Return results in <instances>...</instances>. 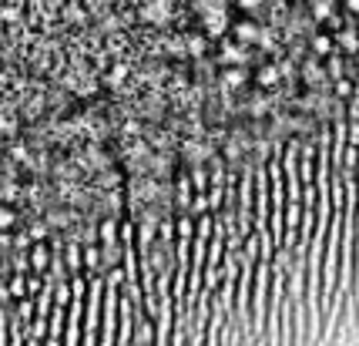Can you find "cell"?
<instances>
[{
  "label": "cell",
  "instance_id": "cell-1",
  "mask_svg": "<svg viewBox=\"0 0 359 346\" xmlns=\"http://www.w3.org/2000/svg\"><path fill=\"white\" fill-rule=\"evenodd\" d=\"M135 17L151 31H168L175 27V17H178V0H138Z\"/></svg>",
  "mask_w": 359,
  "mask_h": 346
},
{
  "label": "cell",
  "instance_id": "cell-2",
  "mask_svg": "<svg viewBox=\"0 0 359 346\" xmlns=\"http://www.w3.org/2000/svg\"><path fill=\"white\" fill-rule=\"evenodd\" d=\"M198 31H205L212 41H222L232 34V4L229 0H215L208 11L198 14Z\"/></svg>",
  "mask_w": 359,
  "mask_h": 346
},
{
  "label": "cell",
  "instance_id": "cell-3",
  "mask_svg": "<svg viewBox=\"0 0 359 346\" xmlns=\"http://www.w3.org/2000/svg\"><path fill=\"white\" fill-rule=\"evenodd\" d=\"M215 61H219V67H252V61H255V48H245V44H238L235 37H222V41H215Z\"/></svg>",
  "mask_w": 359,
  "mask_h": 346
},
{
  "label": "cell",
  "instance_id": "cell-4",
  "mask_svg": "<svg viewBox=\"0 0 359 346\" xmlns=\"http://www.w3.org/2000/svg\"><path fill=\"white\" fill-rule=\"evenodd\" d=\"M215 155H219V145L212 142V138H182V145H178V158H182L185 168L208 165Z\"/></svg>",
  "mask_w": 359,
  "mask_h": 346
},
{
  "label": "cell",
  "instance_id": "cell-5",
  "mask_svg": "<svg viewBox=\"0 0 359 346\" xmlns=\"http://www.w3.org/2000/svg\"><path fill=\"white\" fill-rule=\"evenodd\" d=\"M249 84H252V71H249V67H219V78H215V95H222V98H242Z\"/></svg>",
  "mask_w": 359,
  "mask_h": 346
},
{
  "label": "cell",
  "instance_id": "cell-6",
  "mask_svg": "<svg viewBox=\"0 0 359 346\" xmlns=\"http://www.w3.org/2000/svg\"><path fill=\"white\" fill-rule=\"evenodd\" d=\"M299 81H302V88H316V91H329V88H332L326 61H319L316 54H309L306 61L299 64Z\"/></svg>",
  "mask_w": 359,
  "mask_h": 346
},
{
  "label": "cell",
  "instance_id": "cell-7",
  "mask_svg": "<svg viewBox=\"0 0 359 346\" xmlns=\"http://www.w3.org/2000/svg\"><path fill=\"white\" fill-rule=\"evenodd\" d=\"M262 31H266V24L255 20V17H245V20H235L232 24V37L238 41V44H245V48H259Z\"/></svg>",
  "mask_w": 359,
  "mask_h": 346
},
{
  "label": "cell",
  "instance_id": "cell-8",
  "mask_svg": "<svg viewBox=\"0 0 359 346\" xmlns=\"http://www.w3.org/2000/svg\"><path fill=\"white\" fill-rule=\"evenodd\" d=\"M252 84H255V88H262V91H276V88H282L279 64H276V61L255 64V71H252Z\"/></svg>",
  "mask_w": 359,
  "mask_h": 346
},
{
  "label": "cell",
  "instance_id": "cell-9",
  "mask_svg": "<svg viewBox=\"0 0 359 346\" xmlns=\"http://www.w3.org/2000/svg\"><path fill=\"white\" fill-rule=\"evenodd\" d=\"M212 44H215V41H212V37H208L205 31H185V51H188V61H198V58H208V54L215 51Z\"/></svg>",
  "mask_w": 359,
  "mask_h": 346
},
{
  "label": "cell",
  "instance_id": "cell-10",
  "mask_svg": "<svg viewBox=\"0 0 359 346\" xmlns=\"http://www.w3.org/2000/svg\"><path fill=\"white\" fill-rule=\"evenodd\" d=\"M336 34L332 31H316L313 37H309V54H316L319 61H326L329 54H336Z\"/></svg>",
  "mask_w": 359,
  "mask_h": 346
},
{
  "label": "cell",
  "instance_id": "cell-11",
  "mask_svg": "<svg viewBox=\"0 0 359 346\" xmlns=\"http://www.w3.org/2000/svg\"><path fill=\"white\" fill-rule=\"evenodd\" d=\"M336 48L343 51L346 58H356L359 54V27H356V20H353L349 27H339V31H336Z\"/></svg>",
  "mask_w": 359,
  "mask_h": 346
},
{
  "label": "cell",
  "instance_id": "cell-12",
  "mask_svg": "<svg viewBox=\"0 0 359 346\" xmlns=\"http://www.w3.org/2000/svg\"><path fill=\"white\" fill-rule=\"evenodd\" d=\"M27 255H31V269H34V272H41V276H44L47 269H50V259H54V249H50L47 242H34L31 249H27Z\"/></svg>",
  "mask_w": 359,
  "mask_h": 346
},
{
  "label": "cell",
  "instance_id": "cell-13",
  "mask_svg": "<svg viewBox=\"0 0 359 346\" xmlns=\"http://www.w3.org/2000/svg\"><path fill=\"white\" fill-rule=\"evenodd\" d=\"M306 7H309L316 24H326L329 17L339 14V0H306Z\"/></svg>",
  "mask_w": 359,
  "mask_h": 346
},
{
  "label": "cell",
  "instance_id": "cell-14",
  "mask_svg": "<svg viewBox=\"0 0 359 346\" xmlns=\"http://www.w3.org/2000/svg\"><path fill=\"white\" fill-rule=\"evenodd\" d=\"M269 4H272V0H235V7H238L245 17H255V20H259V17H266Z\"/></svg>",
  "mask_w": 359,
  "mask_h": 346
},
{
  "label": "cell",
  "instance_id": "cell-15",
  "mask_svg": "<svg viewBox=\"0 0 359 346\" xmlns=\"http://www.w3.org/2000/svg\"><path fill=\"white\" fill-rule=\"evenodd\" d=\"M17 225H20V212H17L14 205L0 202V232H14Z\"/></svg>",
  "mask_w": 359,
  "mask_h": 346
},
{
  "label": "cell",
  "instance_id": "cell-16",
  "mask_svg": "<svg viewBox=\"0 0 359 346\" xmlns=\"http://www.w3.org/2000/svg\"><path fill=\"white\" fill-rule=\"evenodd\" d=\"M353 91H356V78H349V74H343V78L332 81V95L343 98V101H349L353 98Z\"/></svg>",
  "mask_w": 359,
  "mask_h": 346
},
{
  "label": "cell",
  "instance_id": "cell-17",
  "mask_svg": "<svg viewBox=\"0 0 359 346\" xmlns=\"http://www.w3.org/2000/svg\"><path fill=\"white\" fill-rule=\"evenodd\" d=\"M343 7H346V14H359V0H343Z\"/></svg>",
  "mask_w": 359,
  "mask_h": 346
},
{
  "label": "cell",
  "instance_id": "cell-18",
  "mask_svg": "<svg viewBox=\"0 0 359 346\" xmlns=\"http://www.w3.org/2000/svg\"><path fill=\"white\" fill-rule=\"evenodd\" d=\"M353 20H356V27H359V14H356V17H353Z\"/></svg>",
  "mask_w": 359,
  "mask_h": 346
}]
</instances>
